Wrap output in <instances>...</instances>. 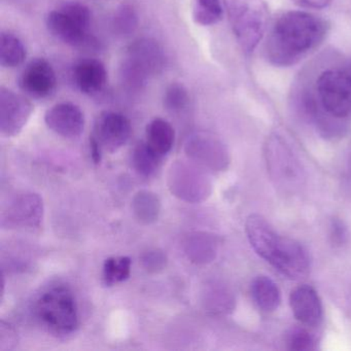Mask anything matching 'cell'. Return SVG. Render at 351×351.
I'll return each instance as SVG.
<instances>
[{
	"mask_svg": "<svg viewBox=\"0 0 351 351\" xmlns=\"http://www.w3.org/2000/svg\"><path fill=\"white\" fill-rule=\"evenodd\" d=\"M328 32V22L322 18L308 12H287L269 34L267 58L275 66H293L316 50Z\"/></svg>",
	"mask_w": 351,
	"mask_h": 351,
	"instance_id": "cell-1",
	"label": "cell"
},
{
	"mask_svg": "<svg viewBox=\"0 0 351 351\" xmlns=\"http://www.w3.org/2000/svg\"><path fill=\"white\" fill-rule=\"evenodd\" d=\"M304 110L322 126L330 121L351 117V63L343 69L322 71L315 80L313 91L303 97Z\"/></svg>",
	"mask_w": 351,
	"mask_h": 351,
	"instance_id": "cell-2",
	"label": "cell"
},
{
	"mask_svg": "<svg viewBox=\"0 0 351 351\" xmlns=\"http://www.w3.org/2000/svg\"><path fill=\"white\" fill-rule=\"evenodd\" d=\"M34 315L50 332L59 336L73 334L79 328V308L73 291L59 285L43 293L34 306Z\"/></svg>",
	"mask_w": 351,
	"mask_h": 351,
	"instance_id": "cell-3",
	"label": "cell"
},
{
	"mask_svg": "<svg viewBox=\"0 0 351 351\" xmlns=\"http://www.w3.org/2000/svg\"><path fill=\"white\" fill-rule=\"evenodd\" d=\"M234 36L242 50L254 52L262 40L269 22L264 0H223Z\"/></svg>",
	"mask_w": 351,
	"mask_h": 351,
	"instance_id": "cell-4",
	"label": "cell"
},
{
	"mask_svg": "<svg viewBox=\"0 0 351 351\" xmlns=\"http://www.w3.org/2000/svg\"><path fill=\"white\" fill-rule=\"evenodd\" d=\"M49 32L64 44L82 47L88 42L91 12L83 3H67L47 17Z\"/></svg>",
	"mask_w": 351,
	"mask_h": 351,
	"instance_id": "cell-5",
	"label": "cell"
},
{
	"mask_svg": "<svg viewBox=\"0 0 351 351\" xmlns=\"http://www.w3.org/2000/svg\"><path fill=\"white\" fill-rule=\"evenodd\" d=\"M167 186L174 197L192 204L206 200L213 190L208 176L194 162H174L168 170Z\"/></svg>",
	"mask_w": 351,
	"mask_h": 351,
	"instance_id": "cell-6",
	"label": "cell"
},
{
	"mask_svg": "<svg viewBox=\"0 0 351 351\" xmlns=\"http://www.w3.org/2000/svg\"><path fill=\"white\" fill-rule=\"evenodd\" d=\"M163 60V53L157 43L151 40H137L129 48L123 66V77L130 87H141L147 77L162 69Z\"/></svg>",
	"mask_w": 351,
	"mask_h": 351,
	"instance_id": "cell-7",
	"label": "cell"
},
{
	"mask_svg": "<svg viewBox=\"0 0 351 351\" xmlns=\"http://www.w3.org/2000/svg\"><path fill=\"white\" fill-rule=\"evenodd\" d=\"M184 152L194 163L213 171H223L229 166L227 149L210 133L197 132L191 135L184 143Z\"/></svg>",
	"mask_w": 351,
	"mask_h": 351,
	"instance_id": "cell-8",
	"label": "cell"
},
{
	"mask_svg": "<svg viewBox=\"0 0 351 351\" xmlns=\"http://www.w3.org/2000/svg\"><path fill=\"white\" fill-rule=\"evenodd\" d=\"M44 217V203L40 195L25 192L14 197L1 213L3 228H38Z\"/></svg>",
	"mask_w": 351,
	"mask_h": 351,
	"instance_id": "cell-9",
	"label": "cell"
},
{
	"mask_svg": "<svg viewBox=\"0 0 351 351\" xmlns=\"http://www.w3.org/2000/svg\"><path fill=\"white\" fill-rule=\"evenodd\" d=\"M34 112L32 102L7 88L0 89V131L7 137L19 134Z\"/></svg>",
	"mask_w": 351,
	"mask_h": 351,
	"instance_id": "cell-10",
	"label": "cell"
},
{
	"mask_svg": "<svg viewBox=\"0 0 351 351\" xmlns=\"http://www.w3.org/2000/svg\"><path fill=\"white\" fill-rule=\"evenodd\" d=\"M132 132L130 121L120 112H104L96 119L91 136L104 151L114 153L128 143Z\"/></svg>",
	"mask_w": 351,
	"mask_h": 351,
	"instance_id": "cell-11",
	"label": "cell"
},
{
	"mask_svg": "<svg viewBox=\"0 0 351 351\" xmlns=\"http://www.w3.org/2000/svg\"><path fill=\"white\" fill-rule=\"evenodd\" d=\"M267 165L281 186L293 188L301 180V167L289 147L278 136L271 137L266 145Z\"/></svg>",
	"mask_w": 351,
	"mask_h": 351,
	"instance_id": "cell-12",
	"label": "cell"
},
{
	"mask_svg": "<svg viewBox=\"0 0 351 351\" xmlns=\"http://www.w3.org/2000/svg\"><path fill=\"white\" fill-rule=\"evenodd\" d=\"M19 86L26 95L36 99H45L50 97L56 89V73L46 59H34L22 71Z\"/></svg>",
	"mask_w": 351,
	"mask_h": 351,
	"instance_id": "cell-13",
	"label": "cell"
},
{
	"mask_svg": "<svg viewBox=\"0 0 351 351\" xmlns=\"http://www.w3.org/2000/svg\"><path fill=\"white\" fill-rule=\"evenodd\" d=\"M45 122L50 130L66 138L79 137L85 128L84 112L71 102L52 106L45 114Z\"/></svg>",
	"mask_w": 351,
	"mask_h": 351,
	"instance_id": "cell-14",
	"label": "cell"
},
{
	"mask_svg": "<svg viewBox=\"0 0 351 351\" xmlns=\"http://www.w3.org/2000/svg\"><path fill=\"white\" fill-rule=\"evenodd\" d=\"M245 232L254 252L270 263L280 246L282 238L265 217L252 215L246 219Z\"/></svg>",
	"mask_w": 351,
	"mask_h": 351,
	"instance_id": "cell-15",
	"label": "cell"
},
{
	"mask_svg": "<svg viewBox=\"0 0 351 351\" xmlns=\"http://www.w3.org/2000/svg\"><path fill=\"white\" fill-rule=\"evenodd\" d=\"M270 264L287 278L295 280L307 274L309 270V256L299 242L285 237L280 248Z\"/></svg>",
	"mask_w": 351,
	"mask_h": 351,
	"instance_id": "cell-16",
	"label": "cell"
},
{
	"mask_svg": "<svg viewBox=\"0 0 351 351\" xmlns=\"http://www.w3.org/2000/svg\"><path fill=\"white\" fill-rule=\"evenodd\" d=\"M289 305L293 316L304 326H317L322 319V305L313 287L300 285L291 291Z\"/></svg>",
	"mask_w": 351,
	"mask_h": 351,
	"instance_id": "cell-17",
	"label": "cell"
},
{
	"mask_svg": "<svg viewBox=\"0 0 351 351\" xmlns=\"http://www.w3.org/2000/svg\"><path fill=\"white\" fill-rule=\"evenodd\" d=\"M73 81L77 87L87 95H96L104 91L108 84V71L101 61L84 59L73 69Z\"/></svg>",
	"mask_w": 351,
	"mask_h": 351,
	"instance_id": "cell-18",
	"label": "cell"
},
{
	"mask_svg": "<svg viewBox=\"0 0 351 351\" xmlns=\"http://www.w3.org/2000/svg\"><path fill=\"white\" fill-rule=\"evenodd\" d=\"M184 254L197 265L208 264L217 258L219 241L215 235L206 232H192L184 239Z\"/></svg>",
	"mask_w": 351,
	"mask_h": 351,
	"instance_id": "cell-19",
	"label": "cell"
},
{
	"mask_svg": "<svg viewBox=\"0 0 351 351\" xmlns=\"http://www.w3.org/2000/svg\"><path fill=\"white\" fill-rule=\"evenodd\" d=\"M176 141L173 127L164 119H154L147 127V143L162 157L171 151Z\"/></svg>",
	"mask_w": 351,
	"mask_h": 351,
	"instance_id": "cell-20",
	"label": "cell"
},
{
	"mask_svg": "<svg viewBox=\"0 0 351 351\" xmlns=\"http://www.w3.org/2000/svg\"><path fill=\"white\" fill-rule=\"evenodd\" d=\"M250 291L254 303L263 311L273 312L280 305V291L274 281L269 277L260 275L254 278Z\"/></svg>",
	"mask_w": 351,
	"mask_h": 351,
	"instance_id": "cell-21",
	"label": "cell"
},
{
	"mask_svg": "<svg viewBox=\"0 0 351 351\" xmlns=\"http://www.w3.org/2000/svg\"><path fill=\"white\" fill-rule=\"evenodd\" d=\"M161 200L156 193L141 190L132 199V211L135 219L141 225H152L159 219L161 213Z\"/></svg>",
	"mask_w": 351,
	"mask_h": 351,
	"instance_id": "cell-22",
	"label": "cell"
},
{
	"mask_svg": "<svg viewBox=\"0 0 351 351\" xmlns=\"http://www.w3.org/2000/svg\"><path fill=\"white\" fill-rule=\"evenodd\" d=\"M26 48L15 34L3 32L0 36V64L5 69H15L23 64Z\"/></svg>",
	"mask_w": 351,
	"mask_h": 351,
	"instance_id": "cell-23",
	"label": "cell"
},
{
	"mask_svg": "<svg viewBox=\"0 0 351 351\" xmlns=\"http://www.w3.org/2000/svg\"><path fill=\"white\" fill-rule=\"evenodd\" d=\"M162 156L154 151L147 141L138 143L132 153V164L137 173L145 178L154 176L159 169Z\"/></svg>",
	"mask_w": 351,
	"mask_h": 351,
	"instance_id": "cell-24",
	"label": "cell"
},
{
	"mask_svg": "<svg viewBox=\"0 0 351 351\" xmlns=\"http://www.w3.org/2000/svg\"><path fill=\"white\" fill-rule=\"evenodd\" d=\"M131 274V260L128 256H114L104 262L102 278L106 287L124 282Z\"/></svg>",
	"mask_w": 351,
	"mask_h": 351,
	"instance_id": "cell-25",
	"label": "cell"
},
{
	"mask_svg": "<svg viewBox=\"0 0 351 351\" xmlns=\"http://www.w3.org/2000/svg\"><path fill=\"white\" fill-rule=\"evenodd\" d=\"M223 5L221 0H196L194 7V19L203 26L219 23L223 18Z\"/></svg>",
	"mask_w": 351,
	"mask_h": 351,
	"instance_id": "cell-26",
	"label": "cell"
},
{
	"mask_svg": "<svg viewBox=\"0 0 351 351\" xmlns=\"http://www.w3.org/2000/svg\"><path fill=\"white\" fill-rule=\"evenodd\" d=\"M234 300L231 293L219 287H211L209 291H206L205 304L207 309L213 313H221L228 311L233 308Z\"/></svg>",
	"mask_w": 351,
	"mask_h": 351,
	"instance_id": "cell-27",
	"label": "cell"
},
{
	"mask_svg": "<svg viewBox=\"0 0 351 351\" xmlns=\"http://www.w3.org/2000/svg\"><path fill=\"white\" fill-rule=\"evenodd\" d=\"M190 102L188 91L180 84H172L165 93L164 104L169 112L178 114L186 110Z\"/></svg>",
	"mask_w": 351,
	"mask_h": 351,
	"instance_id": "cell-28",
	"label": "cell"
},
{
	"mask_svg": "<svg viewBox=\"0 0 351 351\" xmlns=\"http://www.w3.org/2000/svg\"><path fill=\"white\" fill-rule=\"evenodd\" d=\"M141 266L147 273L158 274V273L165 270L168 260L165 252H162L161 250L153 248V250H147L141 254Z\"/></svg>",
	"mask_w": 351,
	"mask_h": 351,
	"instance_id": "cell-29",
	"label": "cell"
},
{
	"mask_svg": "<svg viewBox=\"0 0 351 351\" xmlns=\"http://www.w3.org/2000/svg\"><path fill=\"white\" fill-rule=\"evenodd\" d=\"M287 344H289V349H291V350H310L313 347V337L304 328H295L289 335Z\"/></svg>",
	"mask_w": 351,
	"mask_h": 351,
	"instance_id": "cell-30",
	"label": "cell"
},
{
	"mask_svg": "<svg viewBox=\"0 0 351 351\" xmlns=\"http://www.w3.org/2000/svg\"><path fill=\"white\" fill-rule=\"evenodd\" d=\"M17 332L13 326L5 322L0 324V350H11L17 345Z\"/></svg>",
	"mask_w": 351,
	"mask_h": 351,
	"instance_id": "cell-31",
	"label": "cell"
},
{
	"mask_svg": "<svg viewBox=\"0 0 351 351\" xmlns=\"http://www.w3.org/2000/svg\"><path fill=\"white\" fill-rule=\"evenodd\" d=\"M116 20L117 27L124 34L133 32V28L136 25V16H135V13L131 8H123Z\"/></svg>",
	"mask_w": 351,
	"mask_h": 351,
	"instance_id": "cell-32",
	"label": "cell"
},
{
	"mask_svg": "<svg viewBox=\"0 0 351 351\" xmlns=\"http://www.w3.org/2000/svg\"><path fill=\"white\" fill-rule=\"evenodd\" d=\"M330 238L334 245L340 246V247L348 242L349 232L347 230L346 226L343 223V221H339V219H335V221H332Z\"/></svg>",
	"mask_w": 351,
	"mask_h": 351,
	"instance_id": "cell-33",
	"label": "cell"
},
{
	"mask_svg": "<svg viewBox=\"0 0 351 351\" xmlns=\"http://www.w3.org/2000/svg\"><path fill=\"white\" fill-rule=\"evenodd\" d=\"M295 5L308 10H320L328 7L332 0H293Z\"/></svg>",
	"mask_w": 351,
	"mask_h": 351,
	"instance_id": "cell-34",
	"label": "cell"
},
{
	"mask_svg": "<svg viewBox=\"0 0 351 351\" xmlns=\"http://www.w3.org/2000/svg\"><path fill=\"white\" fill-rule=\"evenodd\" d=\"M90 152H91V157L94 163H100V162H101L102 152H104V149L100 147L99 143L92 136H90Z\"/></svg>",
	"mask_w": 351,
	"mask_h": 351,
	"instance_id": "cell-35",
	"label": "cell"
}]
</instances>
